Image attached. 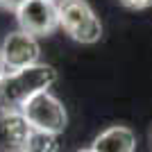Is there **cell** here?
I'll list each match as a JSON object with an SVG mask.
<instances>
[{
	"label": "cell",
	"mask_w": 152,
	"mask_h": 152,
	"mask_svg": "<svg viewBox=\"0 0 152 152\" xmlns=\"http://www.w3.org/2000/svg\"><path fill=\"white\" fill-rule=\"evenodd\" d=\"M134 148H136V136H134L132 129L125 125H114L95 136L91 150L93 152H134Z\"/></svg>",
	"instance_id": "7"
},
{
	"label": "cell",
	"mask_w": 152,
	"mask_h": 152,
	"mask_svg": "<svg viewBox=\"0 0 152 152\" xmlns=\"http://www.w3.org/2000/svg\"><path fill=\"white\" fill-rule=\"evenodd\" d=\"M20 111L32 125V129H39V132L61 134L68 125V114H66L61 100L55 98L50 91H43V93H37L34 98H30Z\"/></svg>",
	"instance_id": "3"
},
{
	"label": "cell",
	"mask_w": 152,
	"mask_h": 152,
	"mask_svg": "<svg viewBox=\"0 0 152 152\" xmlns=\"http://www.w3.org/2000/svg\"><path fill=\"white\" fill-rule=\"evenodd\" d=\"M118 2L127 9H148V7H152V0H118Z\"/></svg>",
	"instance_id": "9"
},
{
	"label": "cell",
	"mask_w": 152,
	"mask_h": 152,
	"mask_svg": "<svg viewBox=\"0 0 152 152\" xmlns=\"http://www.w3.org/2000/svg\"><path fill=\"white\" fill-rule=\"evenodd\" d=\"M5 75V66H2V57H0V77Z\"/></svg>",
	"instance_id": "11"
},
{
	"label": "cell",
	"mask_w": 152,
	"mask_h": 152,
	"mask_svg": "<svg viewBox=\"0 0 152 152\" xmlns=\"http://www.w3.org/2000/svg\"><path fill=\"white\" fill-rule=\"evenodd\" d=\"M27 0H0V9H5V12H18L20 7L25 5Z\"/></svg>",
	"instance_id": "10"
},
{
	"label": "cell",
	"mask_w": 152,
	"mask_h": 152,
	"mask_svg": "<svg viewBox=\"0 0 152 152\" xmlns=\"http://www.w3.org/2000/svg\"><path fill=\"white\" fill-rule=\"evenodd\" d=\"M57 150H59L57 134L32 129V136H30V141H27L25 152H57Z\"/></svg>",
	"instance_id": "8"
},
{
	"label": "cell",
	"mask_w": 152,
	"mask_h": 152,
	"mask_svg": "<svg viewBox=\"0 0 152 152\" xmlns=\"http://www.w3.org/2000/svg\"><path fill=\"white\" fill-rule=\"evenodd\" d=\"M55 2H59V0H55Z\"/></svg>",
	"instance_id": "13"
},
{
	"label": "cell",
	"mask_w": 152,
	"mask_h": 152,
	"mask_svg": "<svg viewBox=\"0 0 152 152\" xmlns=\"http://www.w3.org/2000/svg\"><path fill=\"white\" fill-rule=\"evenodd\" d=\"M77 152H93V150H91V148H89V150H77Z\"/></svg>",
	"instance_id": "12"
},
{
	"label": "cell",
	"mask_w": 152,
	"mask_h": 152,
	"mask_svg": "<svg viewBox=\"0 0 152 152\" xmlns=\"http://www.w3.org/2000/svg\"><path fill=\"white\" fill-rule=\"evenodd\" d=\"M32 136V125L23 111L0 114V150L2 152H25Z\"/></svg>",
	"instance_id": "6"
},
{
	"label": "cell",
	"mask_w": 152,
	"mask_h": 152,
	"mask_svg": "<svg viewBox=\"0 0 152 152\" xmlns=\"http://www.w3.org/2000/svg\"><path fill=\"white\" fill-rule=\"evenodd\" d=\"M55 82L57 70L48 64H37L16 73H5L0 77V114L20 111L30 98L48 91Z\"/></svg>",
	"instance_id": "1"
},
{
	"label": "cell",
	"mask_w": 152,
	"mask_h": 152,
	"mask_svg": "<svg viewBox=\"0 0 152 152\" xmlns=\"http://www.w3.org/2000/svg\"><path fill=\"white\" fill-rule=\"evenodd\" d=\"M39 41L34 34H27L23 30L9 32L0 45V57H2V66L5 73H16V70L30 68L39 64Z\"/></svg>",
	"instance_id": "4"
},
{
	"label": "cell",
	"mask_w": 152,
	"mask_h": 152,
	"mask_svg": "<svg viewBox=\"0 0 152 152\" xmlns=\"http://www.w3.org/2000/svg\"><path fill=\"white\" fill-rule=\"evenodd\" d=\"M23 32L34 37H45L59 27V7L55 0H27L16 12Z\"/></svg>",
	"instance_id": "5"
},
{
	"label": "cell",
	"mask_w": 152,
	"mask_h": 152,
	"mask_svg": "<svg viewBox=\"0 0 152 152\" xmlns=\"http://www.w3.org/2000/svg\"><path fill=\"white\" fill-rule=\"evenodd\" d=\"M59 27L73 41L95 43L102 37V23L86 0H59Z\"/></svg>",
	"instance_id": "2"
}]
</instances>
